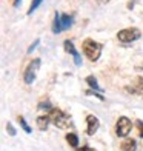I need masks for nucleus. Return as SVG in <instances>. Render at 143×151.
<instances>
[{"label":"nucleus","mask_w":143,"mask_h":151,"mask_svg":"<svg viewBox=\"0 0 143 151\" xmlns=\"http://www.w3.org/2000/svg\"><path fill=\"white\" fill-rule=\"evenodd\" d=\"M82 48H83L85 56L91 62L99 60L100 54H102V43L95 42V40H92V39H86L83 42V45H82Z\"/></svg>","instance_id":"nucleus-1"},{"label":"nucleus","mask_w":143,"mask_h":151,"mask_svg":"<svg viewBox=\"0 0 143 151\" xmlns=\"http://www.w3.org/2000/svg\"><path fill=\"white\" fill-rule=\"evenodd\" d=\"M48 116H49L51 122H52L56 127H59V128L65 129V128H68V127H71V119L68 117L63 111H60V109L52 108L51 111L48 113Z\"/></svg>","instance_id":"nucleus-2"},{"label":"nucleus","mask_w":143,"mask_h":151,"mask_svg":"<svg viewBox=\"0 0 143 151\" xmlns=\"http://www.w3.org/2000/svg\"><path fill=\"white\" fill-rule=\"evenodd\" d=\"M142 37V31L139 28H126V29H122L117 32V39L123 43H131L135 42Z\"/></svg>","instance_id":"nucleus-3"},{"label":"nucleus","mask_w":143,"mask_h":151,"mask_svg":"<svg viewBox=\"0 0 143 151\" xmlns=\"http://www.w3.org/2000/svg\"><path fill=\"white\" fill-rule=\"evenodd\" d=\"M132 129V122L129 120L128 117H120L117 120V123H115V133H117L119 137H126L129 133H131Z\"/></svg>","instance_id":"nucleus-4"},{"label":"nucleus","mask_w":143,"mask_h":151,"mask_svg":"<svg viewBox=\"0 0 143 151\" xmlns=\"http://www.w3.org/2000/svg\"><path fill=\"white\" fill-rule=\"evenodd\" d=\"M39 66H40V59H34L28 65V68H26V71H25V76H23L25 83L31 85L34 82V79H36V71L39 70Z\"/></svg>","instance_id":"nucleus-5"},{"label":"nucleus","mask_w":143,"mask_h":151,"mask_svg":"<svg viewBox=\"0 0 143 151\" xmlns=\"http://www.w3.org/2000/svg\"><path fill=\"white\" fill-rule=\"evenodd\" d=\"M63 46H65V51L69 52L71 56L74 57V63H76V66H80L82 65V56L79 54V51L76 50V48H74V43L71 42V40H65Z\"/></svg>","instance_id":"nucleus-6"},{"label":"nucleus","mask_w":143,"mask_h":151,"mask_svg":"<svg viewBox=\"0 0 143 151\" xmlns=\"http://www.w3.org/2000/svg\"><path fill=\"white\" fill-rule=\"evenodd\" d=\"M86 123H88V128H86V133L89 134V136H94L95 134V131L99 129V125H100V122H99V119L95 117V116H88L86 117Z\"/></svg>","instance_id":"nucleus-7"},{"label":"nucleus","mask_w":143,"mask_h":151,"mask_svg":"<svg viewBox=\"0 0 143 151\" xmlns=\"http://www.w3.org/2000/svg\"><path fill=\"white\" fill-rule=\"evenodd\" d=\"M62 31H63V26H62V14H60V12H56V16H54L52 32H54V34H60Z\"/></svg>","instance_id":"nucleus-8"},{"label":"nucleus","mask_w":143,"mask_h":151,"mask_svg":"<svg viewBox=\"0 0 143 151\" xmlns=\"http://www.w3.org/2000/svg\"><path fill=\"white\" fill-rule=\"evenodd\" d=\"M122 151H135V148H137V142H135L134 139H126L123 140V143H122Z\"/></svg>","instance_id":"nucleus-9"},{"label":"nucleus","mask_w":143,"mask_h":151,"mask_svg":"<svg viewBox=\"0 0 143 151\" xmlns=\"http://www.w3.org/2000/svg\"><path fill=\"white\" fill-rule=\"evenodd\" d=\"M74 23V17L69 16V14H62V26H63V31L68 29V28H71Z\"/></svg>","instance_id":"nucleus-10"},{"label":"nucleus","mask_w":143,"mask_h":151,"mask_svg":"<svg viewBox=\"0 0 143 151\" xmlns=\"http://www.w3.org/2000/svg\"><path fill=\"white\" fill-rule=\"evenodd\" d=\"M66 142L69 143L72 148H79V137H77V134H74V133L66 134Z\"/></svg>","instance_id":"nucleus-11"},{"label":"nucleus","mask_w":143,"mask_h":151,"mask_svg":"<svg viewBox=\"0 0 143 151\" xmlns=\"http://www.w3.org/2000/svg\"><path fill=\"white\" fill-rule=\"evenodd\" d=\"M49 122H51L49 116H40V117H37V125H39L40 129H46Z\"/></svg>","instance_id":"nucleus-12"},{"label":"nucleus","mask_w":143,"mask_h":151,"mask_svg":"<svg viewBox=\"0 0 143 151\" xmlns=\"http://www.w3.org/2000/svg\"><path fill=\"white\" fill-rule=\"evenodd\" d=\"M86 83L89 85L91 88H94L95 91H103V88H100V86H99L97 79H95L94 76H88V77H86Z\"/></svg>","instance_id":"nucleus-13"},{"label":"nucleus","mask_w":143,"mask_h":151,"mask_svg":"<svg viewBox=\"0 0 143 151\" xmlns=\"http://www.w3.org/2000/svg\"><path fill=\"white\" fill-rule=\"evenodd\" d=\"M19 122H20V125H22V128L25 129V133H28V134H31L32 133V129H31V127L28 125V123H26V120H25V117L23 116H19Z\"/></svg>","instance_id":"nucleus-14"},{"label":"nucleus","mask_w":143,"mask_h":151,"mask_svg":"<svg viewBox=\"0 0 143 151\" xmlns=\"http://www.w3.org/2000/svg\"><path fill=\"white\" fill-rule=\"evenodd\" d=\"M42 2H43V0H32V2H31V6H29V9H28V14L31 16L32 12L40 6V3H42Z\"/></svg>","instance_id":"nucleus-15"},{"label":"nucleus","mask_w":143,"mask_h":151,"mask_svg":"<svg viewBox=\"0 0 143 151\" xmlns=\"http://www.w3.org/2000/svg\"><path fill=\"white\" fill-rule=\"evenodd\" d=\"M39 109H40V111H43V109H45V113H49L51 109H52V106H51L49 102L46 100V102H42V104L39 105Z\"/></svg>","instance_id":"nucleus-16"},{"label":"nucleus","mask_w":143,"mask_h":151,"mask_svg":"<svg viewBox=\"0 0 143 151\" xmlns=\"http://www.w3.org/2000/svg\"><path fill=\"white\" fill-rule=\"evenodd\" d=\"M86 96H95V97H97L99 100H105V99H103V96L99 94L95 90H88V91H86Z\"/></svg>","instance_id":"nucleus-17"},{"label":"nucleus","mask_w":143,"mask_h":151,"mask_svg":"<svg viewBox=\"0 0 143 151\" xmlns=\"http://www.w3.org/2000/svg\"><path fill=\"white\" fill-rule=\"evenodd\" d=\"M137 93H143V77L140 76V77H137Z\"/></svg>","instance_id":"nucleus-18"},{"label":"nucleus","mask_w":143,"mask_h":151,"mask_svg":"<svg viewBox=\"0 0 143 151\" xmlns=\"http://www.w3.org/2000/svg\"><path fill=\"white\" fill-rule=\"evenodd\" d=\"M6 129H8V133H9V136H12L14 137L16 134H17V131H16V128L11 125V123H8V125H6Z\"/></svg>","instance_id":"nucleus-19"},{"label":"nucleus","mask_w":143,"mask_h":151,"mask_svg":"<svg viewBox=\"0 0 143 151\" xmlns=\"http://www.w3.org/2000/svg\"><path fill=\"white\" fill-rule=\"evenodd\" d=\"M39 43H40V40H39V39H36V42H34V43H32V45L28 48V52H32V51L37 48V45H39Z\"/></svg>","instance_id":"nucleus-20"},{"label":"nucleus","mask_w":143,"mask_h":151,"mask_svg":"<svg viewBox=\"0 0 143 151\" xmlns=\"http://www.w3.org/2000/svg\"><path fill=\"white\" fill-rule=\"evenodd\" d=\"M135 123H137V127H139V129H140V137H143V122H142V120H137Z\"/></svg>","instance_id":"nucleus-21"},{"label":"nucleus","mask_w":143,"mask_h":151,"mask_svg":"<svg viewBox=\"0 0 143 151\" xmlns=\"http://www.w3.org/2000/svg\"><path fill=\"white\" fill-rule=\"evenodd\" d=\"M135 2H137V0H129V3H128V9H132V8H134V5H135Z\"/></svg>","instance_id":"nucleus-22"},{"label":"nucleus","mask_w":143,"mask_h":151,"mask_svg":"<svg viewBox=\"0 0 143 151\" xmlns=\"http://www.w3.org/2000/svg\"><path fill=\"white\" fill-rule=\"evenodd\" d=\"M76 151H94V150H91L89 147H82V148H77Z\"/></svg>","instance_id":"nucleus-23"},{"label":"nucleus","mask_w":143,"mask_h":151,"mask_svg":"<svg viewBox=\"0 0 143 151\" xmlns=\"http://www.w3.org/2000/svg\"><path fill=\"white\" fill-rule=\"evenodd\" d=\"M20 2H22V0H14V6H19Z\"/></svg>","instance_id":"nucleus-24"},{"label":"nucleus","mask_w":143,"mask_h":151,"mask_svg":"<svg viewBox=\"0 0 143 151\" xmlns=\"http://www.w3.org/2000/svg\"><path fill=\"white\" fill-rule=\"evenodd\" d=\"M97 2H100V3H106L108 0H97Z\"/></svg>","instance_id":"nucleus-25"}]
</instances>
